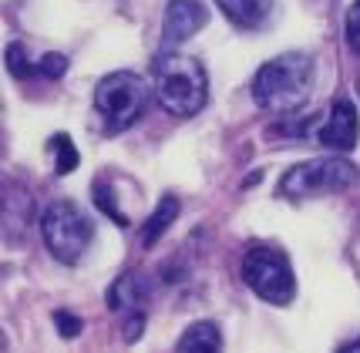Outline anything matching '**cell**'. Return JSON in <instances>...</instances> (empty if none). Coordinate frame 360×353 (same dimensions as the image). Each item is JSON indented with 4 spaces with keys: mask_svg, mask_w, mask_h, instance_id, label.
<instances>
[{
    "mask_svg": "<svg viewBox=\"0 0 360 353\" xmlns=\"http://www.w3.org/2000/svg\"><path fill=\"white\" fill-rule=\"evenodd\" d=\"M152 91L169 115L192 118L209 101V75H205L202 61H195L188 54L162 51L152 64Z\"/></svg>",
    "mask_w": 360,
    "mask_h": 353,
    "instance_id": "1",
    "label": "cell"
},
{
    "mask_svg": "<svg viewBox=\"0 0 360 353\" xmlns=\"http://www.w3.org/2000/svg\"><path fill=\"white\" fill-rule=\"evenodd\" d=\"M310 77H314V58L293 51L266 61L256 77H252V101L266 111L290 115L293 108L303 105V98L310 91Z\"/></svg>",
    "mask_w": 360,
    "mask_h": 353,
    "instance_id": "2",
    "label": "cell"
},
{
    "mask_svg": "<svg viewBox=\"0 0 360 353\" xmlns=\"http://www.w3.org/2000/svg\"><path fill=\"white\" fill-rule=\"evenodd\" d=\"M41 236H44V243L54 259L64 262V266H75L88 252V246H91L94 222L75 202L61 199V202H51L41 212Z\"/></svg>",
    "mask_w": 360,
    "mask_h": 353,
    "instance_id": "3",
    "label": "cell"
},
{
    "mask_svg": "<svg viewBox=\"0 0 360 353\" xmlns=\"http://www.w3.org/2000/svg\"><path fill=\"white\" fill-rule=\"evenodd\" d=\"M145 105H148V84L131 71H111L94 88V108L111 135L131 128L141 118Z\"/></svg>",
    "mask_w": 360,
    "mask_h": 353,
    "instance_id": "4",
    "label": "cell"
},
{
    "mask_svg": "<svg viewBox=\"0 0 360 353\" xmlns=\"http://www.w3.org/2000/svg\"><path fill=\"white\" fill-rule=\"evenodd\" d=\"M360 172L347 158H310L300 162L280 179L283 199H314V195H330V192H347L354 188Z\"/></svg>",
    "mask_w": 360,
    "mask_h": 353,
    "instance_id": "5",
    "label": "cell"
},
{
    "mask_svg": "<svg viewBox=\"0 0 360 353\" xmlns=\"http://www.w3.org/2000/svg\"><path fill=\"white\" fill-rule=\"evenodd\" d=\"M243 279L259 300H266L273 307H286L297 293L293 266L273 246H252L243 256Z\"/></svg>",
    "mask_w": 360,
    "mask_h": 353,
    "instance_id": "6",
    "label": "cell"
},
{
    "mask_svg": "<svg viewBox=\"0 0 360 353\" xmlns=\"http://www.w3.org/2000/svg\"><path fill=\"white\" fill-rule=\"evenodd\" d=\"M209 11L202 0H169L162 17V51H172L175 44L188 41L195 31H202Z\"/></svg>",
    "mask_w": 360,
    "mask_h": 353,
    "instance_id": "7",
    "label": "cell"
},
{
    "mask_svg": "<svg viewBox=\"0 0 360 353\" xmlns=\"http://www.w3.org/2000/svg\"><path fill=\"white\" fill-rule=\"evenodd\" d=\"M357 135H360L357 108H354V101H347V98H337L327 111V122L316 128V139L323 141L330 152L344 155L357 145Z\"/></svg>",
    "mask_w": 360,
    "mask_h": 353,
    "instance_id": "8",
    "label": "cell"
},
{
    "mask_svg": "<svg viewBox=\"0 0 360 353\" xmlns=\"http://www.w3.org/2000/svg\"><path fill=\"white\" fill-rule=\"evenodd\" d=\"M216 7L226 14L229 24L243 27V31L263 27L273 14V0H216Z\"/></svg>",
    "mask_w": 360,
    "mask_h": 353,
    "instance_id": "9",
    "label": "cell"
},
{
    "mask_svg": "<svg viewBox=\"0 0 360 353\" xmlns=\"http://www.w3.org/2000/svg\"><path fill=\"white\" fill-rule=\"evenodd\" d=\"M175 353H222V333H219V326H216L212 320L192 323L186 333H182L179 347H175Z\"/></svg>",
    "mask_w": 360,
    "mask_h": 353,
    "instance_id": "10",
    "label": "cell"
},
{
    "mask_svg": "<svg viewBox=\"0 0 360 353\" xmlns=\"http://www.w3.org/2000/svg\"><path fill=\"white\" fill-rule=\"evenodd\" d=\"M179 209H182V205H179L175 195H162V202L155 205V212L148 215V219H145V226H141V246L145 249L155 246L158 239L165 236V229L179 219Z\"/></svg>",
    "mask_w": 360,
    "mask_h": 353,
    "instance_id": "11",
    "label": "cell"
},
{
    "mask_svg": "<svg viewBox=\"0 0 360 353\" xmlns=\"http://www.w3.org/2000/svg\"><path fill=\"white\" fill-rule=\"evenodd\" d=\"M145 300V286H141L139 273H125V276H118L111 283L108 290V307L115 313H122V309H135Z\"/></svg>",
    "mask_w": 360,
    "mask_h": 353,
    "instance_id": "12",
    "label": "cell"
},
{
    "mask_svg": "<svg viewBox=\"0 0 360 353\" xmlns=\"http://www.w3.org/2000/svg\"><path fill=\"white\" fill-rule=\"evenodd\" d=\"M51 152H54V172H58V175H68V172L78 169L81 155L68 135H54V139H51Z\"/></svg>",
    "mask_w": 360,
    "mask_h": 353,
    "instance_id": "13",
    "label": "cell"
},
{
    "mask_svg": "<svg viewBox=\"0 0 360 353\" xmlns=\"http://www.w3.org/2000/svg\"><path fill=\"white\" fill-rule=\"evenodd\" d=\"M7 71L14 77H37V64H31L24 44H11L7 47Z\"/></svg>",
    "mask_w": 360,
    "mask_h": 353,
    "instance_id": "14",
    "label": "cell"
},
{
    "mask_svg": "<svg viewBox=\"0 0 360 353\" xmlns=\"http://www.w3.org/2000/svg\"><path fill=\"white\" fill-rule=\"evenodd\" d=\"M64 71H68V58L64 54H44L37 61V75L41 77H61Z\"/></svg>",
    "mask_w": 360,
    "mask_h": 353,
    "instance_id": "15",
    "label": "cell"
},
{
    "mask_svg": "<svg viewBox=\"0 0 360 353\" xmlns=\"http://www.w3.org/2000/svg\"><path fill=\"white\" fill-rule=\"evenodd\" d=\"M347 41L360 54V0H354L350 11H347Z\"/></svg>",
    "mask_w": 360,
    "mask_h": 353,
    "instance_id": "16",
    "label": "cell"
},
{
    "mask_svg": "<svg viewBox=\"0 0 360 353\" xmlns=\"http://www.w3.org/2000/svg\"><path fill=\"white\" fill-rule=\"evenodd\" d=\"M54 323H58V333H61L64 340H71V337H78L81 333V320L78 316H71V313H54Z\"/></svg>",
    "mask_w": 360,
    "mask_h": 353,
    "instance_id": "17",
    "label": "cell"
},
{
    "mask_svg": "<svg viewBox=\"0 0 360 353\" xmlns=\"http://www.w3.org/2000/svg\"><path fill=\"white\" fill-rule=\"evenodd\" d=\"M141 326H145V316H141V313H131V316L125 320V340L128 343H135V340L141 337Z\"/></svg>",
    "mask_w": 360,
    "mask_h": 353,
    "instance_id": "18",
    "label": "cell"
},
{
    "mask_svg": "<svg viewBox=\"0 0 360 353\" xmlns=\"http://www.w3.org/2000/svg\"><path fill=\"white\" fill-rule=\"evenodd\" d=\"M340 353H360V340H354V343H347Z\"/></svg>",
    "mask_w": 360,
    "mask_h": 353,
    "instance_id": "19",
    "label": "cell"
}]
</instances>
